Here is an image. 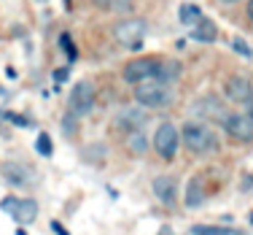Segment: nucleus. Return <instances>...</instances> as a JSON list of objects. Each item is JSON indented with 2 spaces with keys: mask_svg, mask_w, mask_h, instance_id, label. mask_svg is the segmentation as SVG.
<instances>
[{
  "mask_svg": "<svg viewBox=\"0 0 253 235\" xmlns=\"http://www.w3.org/2000/svg\"><path fill=\"white\" fill-rule=\"evenodd\" d=\"M180 143H183L186 149H189L191 154L202 157V154H210V152H218V138H215V132L208 127V124L202 122H186L183 127H180Z\"/></svg>",
  "mask_w": 253,
  "mask_h": 235,
  "instance_id": "1",
  "label": "nucleus"
},
{
  "mask_svg": "<svg viewBox=\"0 0 253 235\" xmlns=\"http://www.w3.org/2000/svg\"><path fill=\"white\" fill-rule=\"evenodd\" d=\"M135 100L143 108H167L175 100V89H172L170 81L148 78V81L135 84Z\"/></svg>",
  "mask_w": 253,
  "mask_h": 235,
  "instance_id": "2",
  "label": "nucleus"
},
{
  "mask_svg": "<svg viewBox=\"0 0 253 235\" xmlns=\"http://www.w3.org/2000/svg\"><path fill=\"white\" fill-rule=\"evenodd\" d=\"M148 33V25L146 19H140V16H129V19H122L116 27H113V35H116V41L126 49H140L143 46V38H146Z\"/></svg>",
  "mask_w": 253,
  "mask_h": 235,
  "instance_id": "3",
  "label": "nucleus"
},
{
  "mask_svg": "<svg viewBox=\"0 0 253 235\" xmlns=\"http://www.w3.org/2000/svg\"><path fill=\"white\" fill-rule=\"evenodd\" d=\"M180 146V130L172 122H162L154 132V149L162 160H175Z\"/></svg>",
  "mask_w": 253,
  "mask_h": 235,
  "instance_id": "4",
  "label": "nucleus"
},
{
  "mask_svg": "<svg viewBox=\"0 0 253 235\" xmlns=\"http://www.w3.org/2000/svg\"><path fill=\"white\" fill-rule=\"evenodd\" d=\"M68 111L76 117H84L94 108V84L92 81H78L70 89V100H68Z\"/></svg>",
  "mask_w": 253,
  "mask_h": 235,
  "instance_id": "5",
  "label": "nucleus"
},
{
  "mask_svg": "<svg viewBox=\"0 0 253 235\" xmlns=\"http://www.w3.org/2000/svg\"><path fill=\"white\" fill-rule=\"evenodd\" d=\"M224 130L229 138H234V141H253V117L248 111L245 114H226L224 122Z\"/></svg>",
  "mask_w": 253,
  "mask_h": 235,
  "instance_id": "6",
  "label": "nucleus"
},
{
  "mask_svg": "<svg viewBox=\"0 0 253 235\" xmlns=\"http://www.w3.org/2000/svg\"><path fill=\"white\" fill-rule=\"evenodd\" d=\"M156 65H159V59H151V57L132 59L124 68V81L126 84H140V81H148V78H156Z\"/></svg>",
  "mask_w": 253,
  "mask_h": 235,
  "instance_id": "7",
  "label": "nucleus"
},
{
  "mask_svg": "<svg viewBox=\"0 0 253 235\" xmlns=\"http://www.w3.org/2000/svg\"><path fill=\"white\" fill-rule=\"evenodd\" d=\"M194 114L202 117V119H208V122H224L226 119V108H224V103H221L215 95H205V98L197 100Z\"/></svg>",
  "mask_w": 253,
  "mask_h": 235,
  "instance_id": "8",
  "label": "nucleus"
},
{
  "mask_svg": "<svg viewBox=\"0 0 253 235\" xmlns=\"http://www.w3.org/2000/svg\"><path fill=\"white\" fill-rule=\"evenodd\" d=\"M224 92H226V98L232 100V103H243L245 106L253 98V84L245 76H229L226 84H224Z\"/></svg>",
  "mask_w": 253,
  "mask_h": 235,
  "instance_id": "9",
  "label": "nucleus"
},
{
  "mask_svg": "<svg viewBox=\"0 0 253 235\" xmlns=\"http://www.w3.org/2000/svg\"><path fill=\"white\" fill-rule=\"evenodd\" d=\"M154 195L159 203H165V206H172V203L178 200V184L172 176H156L154 178Z\"/></svg>",
  "mask_w": 253,
  "mask_h": 235,
  "instance_id": "10",
  "label": "nucleus"
},
{
  "mask_svg": "<svg viewBox=\"0 0 253 235\" xmlns=\"http://www.w3.org/2000/svg\"><path fill=\"white\" fill-rule=\"evenodd\" d=\"M116 124L122 127L124 132H132V130H140L143 124H146V108H124V111H119L116 117Z\"/></svg>",
  "mask_w": 253,
  "mask_h": 235,
  "instance_id": "11",
  "label": "nucleus"
},
{
  "mask_svg": "<svg viewBox=\"0 0 253 235\" xmlns=\"http://www.w3.org/2000/svg\"><path fill=\"white\" fill-rule=\"evenodd\" d=\"M215 38H218V27H215V22L208 19V16H202V19L191 27V41H197V44H213Z\"/></svg>",
  "mask_w": 253,
  "mask_h": 235,
  "instance_id": "12",
  "label": "nucleus"
},
{
  "mask_svg": "<svg viewBox=\"0 0 253 235\" xmlns=\"http://www.w3.org/2000/svg\"><path fill=\"white\" fill-rule=\"evenodd\" d=\"M205 197H208V192H205V178L202 176L189 178V184H186V206L197 208L205 203Z\"/></svg>",
  "mask_w": 253,
  "mask_h": 235,
  "instance_id": "13",
  "label": "nucleus"
},
{
  "mask_svg": "<svg viewBox=\"0 0 253 235\" xmlns=\"http://www.w3.org/2000/svg\"><path fill=\"white\" fill-rule=\"evenodd\" d=\"M14 219L19 222V225H33L35 219H38V203L25 197V200L16 203V211H14Z\"/></svg>",
  "mask_w": 253,
  "mask_h": 235,
  "instance_id": "14",
  "label": "nucleus"
},
{
  "mask_svg": "<svg viewBox=\"0 0 253 235\" xmlns=\"http://www.w3.org/2000/svg\"><path fill=\"white\" fill-rule=\"evenodd\" d=\"M0 173H3V176L8 178V181L14 184V186H22V184H27V181H30L27 168L16 165V162H3V165H0Z\"/></svg>",
  "mask_w": 253,
  "mask_h": 235,
  "instance_id": "15",
  "label": "nucleus"
},
{
  "mask_svg": "<svg viewBox=\"0 0 253 235\" xmlns=\"http://www.w3.org/2000/svg\"><path fill=\"white\" fill-rule=\"evenodd\" d=\"M126 149H129V154H132V157H143V154L148 152V138L143 135L140 130L126 132Z\"/></svg>",
  "mask_w": 253,
  "mask_h": 235,
  "instance_id": "16",
  "label": "nucleus"
},
{
  "mask_svg": "<svg viewBox=\"0 0 253 235\" xmlns=\"http://www.w3.org/2000/svg\"><path fill=\"white\" fill-rule=\"evenodd\" d=\"M178 19H180V25H186V27H194L197 22L202 19V11H200V5H197V3H183V5H180V11H178Z\"/></svg>",
  "mask_w": 253,
  "mask_h": 235,
  "instance_id": "17",
  "label": "nucleus"
},
{
  "mask_svg": "<svg viewBox=\"0 0 253 235\" xmlns=\"http://www.w3.org/2000/svg\"><path fill=\"white\" fill-rule=\"evenodd\" d=\"M100 11H108V14H126L132 8V0H92Z\"/></svg>",
  "mask_w": 253,
  "mask_h": 235,
  "instance_id": "18",
  "label": "nucleus"
},
{
  "mask_svg": "<svg viewBox=\"0 0 253 235\" xmlns=\"http://www.w3.org/2000/svg\"><path fill=\"white\" fill-rule=\"evenodd\" d=\"M178 76H180V65L178 62H162V59H159V65H156V78L172 84Z\"/></svg>",
  "mask_w": 253,
  "mask_h": 235,
  "instance_id": "19",
  "label": "nucleus"
},
{
  "mask_svg": "<svg viewBox=\"0 0 253 235\" xmlns=\"http://www.w3.org/2000/svg\"><path fill=\"white\" fill-rule=\"evenodd\" d=\"M191 235H237V233L229 230V227H218V225H194Z\"/></svg>",
  "mask_w": 253,
  "mask_h": 235,
  "instance_id": "20",
  "label": "nucleus"
},
{
  "mask_svg": "<svg viewBox=\"0 0 253 235\" xmlns=\"http://www.w3.org/2000/svg\"><path fill=\"white\" fill-rule=\"evenodd\" d=\"M35 149H38V154H43V157H51V138H49V132H41L38 135V141H35Z\"/></svg>",
  "mask_w": 253,
  "mask_h": 235,
  "instance_id": "21",
  "label": "nucleus"
},
{
  "mask_svg": "<svg viewBox=\"0 0 253 235\" xmlns=\"http://www.w3.org/2000/svg\"><path fill=\"white\" fill-rule=\"evenodd\" d=\"M229 46H232V52L243 54V57H253V49H251L248 44H245L243 38H232V44H229Z\"/></svg>",
  "mask_w": 253,
  "mask_h": 235,
  "instance_id": "22",
  "label": "nucleus"
},
{
  "mask_svg": "<svg viewBox=\"0 0 253 235\" xmlns=\"http://www.w3.org/2000/svg\"><path fill=\"white\" fill-rule=\"evenodd\" d=\"M105 154H108V152H105V146H102V143H92V146L84 152V157H86V160H100V157H105Z\"/></svg>",
  "mask_w": 253,
  "mask_h": 235,
  "instance_id": "23",
  "label": "nucleus"
},
{
  "mask_svg": "<svg viewBox=\"0 0 253 235\" xmlns=\"http://www.w3.org/2000/svg\"><path fill=\"white\" fill-rule=\"evenodd\" d=\"M76 114H65V117H62V127H65V132H68V135H76Z\"/></svg>",
  "mask_w": 253,
  "mask_h": 235,
  "instance_id": "24",
  "label": "nucleus"
},
{
  "mask_svg": "<svg viewBox=\"0 0 253 235\" xmlns=\"http://www.w3.org/2000/svg\"><path fill=\"white\" fill-rule=\"evenodd\" d=\"M59 44H62V49L68 52V59H70V62H73V59H76V46H73V41H70V35L65 33L62 38H59Z\"/></svg>",
  "mask_w": 253,
  "mask_h": 235,
  "instance_id": "25",
  "label": "nucleus"
},
{
  "mask_svg": "<svg viewBox=\"0 0 253 235\" xmlns=\"http://www.w3.org/2000/svg\"><path fill=\"white\" fill-rule=\"evenodd\" d=\"M16 203H19L16 197H5V200H3V211H8V214L14 216V211H16Z\"/></svg>",
  "mask_w": 253,
  "mask_h": 235,
  "instance_id": "26",
  "label": "nucleus"
},
{
  "mask_svg": "<svg viewBox=\"0 0 253 235\" xmlns=\"http://www.w3.org/2000/svg\"><path fill=\"white\" fill-rule=\"evenodd\" d=\"M65 78H68V68H59V70H54V81H65Z\"/></svg>",
  "mask_w": 253,
  "mask_h": 235,
  "instance_id": "27",
  "label": "nucleus"
},
{
  "mask_svg": "<svg viewBox=\"0 0 253 235\" xmlns=\"http://www.w3.org/2000/svg\"><path fill=\"white\" fill-rule=\"evenodd\" d=\"M51 230L57 233V235H68V230H65V227L59 225V222H51Z\"/></svg>",
  "mask_w": 253,
  "mask_h": 235,
  "instance_id": "28",
  "label": "nucleus"
},
{
  "mask_svg": "<svg viewBox=\"0 0 253 235\" xmlns=\"http://www.w3.org/2000/svg\"><path fill=\"white\" fill-rule=\"evenodd\" d=\"M159 235H172V230H170V227H162V230H159Z\"/></svg>",
  "mask_w": 253,
  "mask_h": 235,
  "instance_id": "29",
  "label": "nucleus"
},
{
  "mask_svg": "<svg viewBox=\"0 0 253 235\" xmlns=\"http://www.w3.org/2000/svg\"><path fill=\"white\" fill-rule=\"evenodd\" d=\"M248 16L253 19V0H248Z\"/></svg>",
  "mask_w": 253,
  "mask_h": 235,
  "instance_id": "30",
  "label": "nucleus"
},
{
  "mask_svg": "<svg viewBox=\"0 0 253 235\" xmlns=\"http://www.w3.org/2000/svg\"><path fill=\"white\" fill-rule=\"evenodd\" d=\"M245 106H248V111H253V98L248 100V103H245Z\"/></svg>",
  "mask_w": 253,
  "mask_h": 235,
  "instance_id": "31",
  "label": "nucleus"
},
{
  "mask_svg": "<svg viewBox=\"0 0 253 235\" xmlns=\"http://www.w3.org/2000/svg\"><path fill=\"white\" fill-rule=\"evenodd\" d=\"M221 3H240V0H221Z\"/></svg>",
  "mask_w": 253,
  "mask_h": 235,
  "instance_id": "32",
  "label": "nucleus"
},
{
  "mask_svg": "<svg viewBox=\"0 0 253 235\" xmlns=\"http://www.w3.org/2000/svg\"><path fill=\"white\" fill-rule=\"evenodd\" d=\"M3 119H5V114H3V111H0V122H3Z\"/></svg>",
  "mask_w": 253,
  "mask_h": 235,
  "instance_id": "33",
  "label": "nucleus"
}]
</instances>
